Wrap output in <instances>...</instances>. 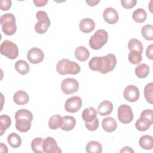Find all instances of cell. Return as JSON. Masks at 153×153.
I'll return each mask as SVG.
<instances>
[{
	"instance_id": "6da1fadb",
	"label": "cell",
	"mask_w": 153,
	"mask_h": 153,
	"mask_svg": "<svg viewBox=\"0 0 153 153\" xmlns=\"http://www.w3.org/2000/svg\"><path fill=\"white\" fill-rule=\"evenodd\" d=\"M117 64L116 57L113 54H108L105 56H95L88 62L89 68L94 71H99L105 74L112 71Z\"/></svg>"
},
{
	"instance_id": "7a4b0ae2",
	"label": "cell",
	"mask_w": 153,
	"mask_h": 153,
	"mask_svg": "<svg viewBox=\"0 0 153 153\" xmlns=\"http://www.w3.org/2000/svg\"><path fill=\"white\" fill-rule=\"evenodd\" d=\"M16 129L22 133L27 132L31 127V122L33 120L32 113L26 109L18 110L14 115Z\"/></svg>"
},
{
	"instance_id": "3957f363",
	"label": "cell",
	"mask_w": 153,
	"mask_h": 153,
	"mask_svg": "<svg viewBox=\"0 0 153 153\" xmlns=\"http://www.w3.org/2000/svg\"><path fill=\"white\" fill-rule=\"evenodd\" d=\"M56 70L60 75H76L80 72L81 68L77 63L68 59H62L57 62Z\"/></svg>"
},
{
	"instance_id": "277c9868",
	"label": "cell",
	"mask_w": 153,
	"mask_h": 153,
	"mask_svg": "<svg viewBox=\"0 0 153 153\" xmlns=\"http://www.w3.org/2000/svg\"><path fill=\"white\" fill-rule=\"evenodd\" d=\"M2 32L7 35H13L17 30L15 16L11 13H5L1 17Z\"/></svg>"
},
{
	"instance_id": "5b68a950",
	"label": "cell",
	"mask_w": 153,
	"mask_h": 153,
	"mask_svg": "<svg viewBox=\"0 0 153 153\" xmlns=\"http://www.w3.org/2000/svg\"><path fill=\"white\" fill-rule=\"evenodd\" d=\"M153 122V114L152 109L143 110L141 114L140 118L136 121V128L140 131L147 130L152 125Z\"/></svg>"
},
{
	"instance_id": "8992f818",
	"label": "cell",
	"mask_w": 153,
	"mask_h": 153,
	"mask_svg": "<svg viewBox=\"0 0 153 153\" xmlns=\"http://www.w3.org/2000/svg\"><path fill=\"white\" fill-rule=\"evenodd\" d=\"M108 39V32L105 30L99 29L90 38L89 45L93 50H99L107 42Z\"/></svg>"
},
{
	"instance_id": "52a82bcc",
	"label": "cell",
	"mask_w": 153,
	"mask_h": 153,
	"mask_svg": "<svg viewBox=\"0 0 153 153\" xmlns=\"http://www.w3.org/2000/svg\"><path fill=\"white\" fill-rule=\"evenodd\" d=\"M36 17L38 22L35 25V30L39 34H43L46 32L50 26L51 22L47 14L44 11H38L36 13Z\"/></svg>"
},
{
	"instance_id": "ba28073f",
	"label": "cell",
	"mask_w": 153,
	"mask_h": 153,
	"mask_svg": "<svg viewBox=\"0 0 153 153\" xmlns=\"http://www.w3.org/2000/svg\"><path fill=\"white\" fill-rule=\"evenodd\" d=\"M1 54L10 59H15L19 55L17 45L9 40H4L0 45Z\"/></svg>"
},
{
	"instance_id": "9c48e42d",
	"label": "cell",
	"mask_w": 153,
	"mask_h": 153,
	"mask_svg": "<svg viewBox=\"0 0 153 153\" xmlns=\"http://www.w3.org/2000/svg\"><path fill=\"white\" fill-rule=\"evenodd\" d=\"M117 116L118 120L123 124H128L133 119V113L131 107L126 104L120 105L118 108Z\"/></svg>"
},
{
	"instance_id": "30bf717a",
	"label": "cell",
	"mask_w": 153,
	"mask_h": 153,
	"mask_svg": "<svg viewBox=\"0 0 153 153\" xmlns=\"http://www.w3.org/2000/svg\"><path fill=\"white\" fill-rule=\"evenodd\" d=\"M79 83L75 78H68L64 79L61 83V89L66 94H74L78 90Z\"/></svg>"
},
{
	"instance_id": "8fae6325",
	"label": "cell",
	"mask_w": 153,
	"mask_h": 153,
	"mask_svg": "<svg viewBox=\"0 0 153 153\" xmlns=\"http://www.w3.org/2000/svg\"><path fill=\"white\" fill-rule=\"evenodd\" d=\"M82 106V100L78 96H73L68 99L65 103V110L70 113L78 111Z\"/></svg>"
},
{
	"instance_id": "7c38bea8",
	"label": "cell",
	"mask_w": 153,
	"mask_h": 153,
	"mask_svg": "<svg viewBox=\"0 0 153 153\" xmlns=\"http://www.w3.org/2000/svg\"><path fill=\"white\" fill-rule=\"evenodd\" d=\"M42 148L45 153H60L62 150L58 146L56 140L52 137H47L43 140Z\"/></svg>"
},
{
	"instance_id": "4fadbf2b",
	"label": "cell",
	"mask_w": 153,
	"mask_h": 153,
	"mask_svg": "<svg viewBox=\"0 0 153 153\" xmlns=\"http://www.w3.org/2000/svg\"><path fill=\"white\" fill-rule=\"evenodd\" d=\"M123 96L124 99L128 102H134L139 98V90L136 85H128L124 88Z\"/></svg>"
},
{
	"instance_id": "5bb4252c",
	"label": "cell",
	"mask_w": 153,
	"mask_h": 153,
	"mask_svg": "<svg viewBox=\"0 0 153 153\" xmlns=\"http://www.w3.org/2000/svg\"><path fill=\"white\" fill-rule=\"evenodd\" d=\"M27 58L29 62L33 64L41 63L44 58V54L43 51L39 48L33 47L30 48L27 54Z\"/></svg>"
},
{
	"instance_id": "9a60e30c",
	"label": "cell",
	"mask_w": 153,
	"mask_h": 153,
	"mask_svg": "<svg viewBox=\"0 0 153 153\" xmlns=\"http://www.w3.org/2000/svg\"><path fill=\"white\" fill-rule=\"evenodd\" d=\"M104 20L109 24L112 25L117 23L119 16L117 11L112 7H108L104 10L103 13Z\"/></svg>"
},
{
	"instance_id": "2e32d148",
	"label": "cell",
	"mask_w": 153,
	"mask_h": 153,
	"mask_svg": "<svg viewBox=\"0 0 153 153\" xmlns=\"http://www.w3.org/2000/svg\"><path fill=\"white\" fill-rule=\"evenodd\" d=\"M95 27L94 22L90 18H84L82 19L79 24V27L83 33H89L92 32Z\"/></svg>"
},
{
	"instance_id": "e0dca14e",
	"label": "cell",
	"mask_w": 153,
	"mask_h": 153,
	"mask_svg": "<svg viewBox=\"0 0 153 153\" xmlns=\"http://www.w3.org/2000/svg\"><path fill=\"white\" fill-rule=\"evenodd\" d=\"M113 110V104L109 100H104L97 107V111L100 115L105 116L109 115Z\"/></svg>"
},
{
	"instance_id": "ac0fdd59",
	"label": "cell",
	"mask_w": 153,
	"mask_h": 153,
	"mask_svg": "<svg viewBox=\"0 0 153 153\" xmlns=\"http://www.w3.org/2000/svg\"><path fill=\"white\" fill-rule=\"evenodd\" d=\"M14 102L19 105H23L28 103L29 97L28 94L23 90L17 91L13 96Z\"/></svg>"
},
{
	"instance_id": "d6986e66",
	"label": "cell",
	"mask_w": 153,
	"mask_h": 153,
	"mask_svg": "<svg viewBox=\"0 0 153 153\" xmlns=\"http://www.w3.org/2000/svg\"><path fill=\"white\" fill-rule=\"evenodd\" d=\"M102 126L103 129L106 132H113L117 128V123L114 118L108 117L103 119Z\"/></svg>"
},
{
	"instance_id": "ffe728a7",
	"label": "cell",
	"mask_w": 153,
	"mask_h": 153,
	"mask_svg": "<svg viewBox=\"0 0 153 153\" xmlns=\"http://www.w3.org/2000/svg\"><path fill=\"white\" fill-rule=\"evenodd\" d=\"M97 118V111L93 107L85 108L82 112V118L85 123H90Z\"/></svg>"
},
{
	"instance_id": "44dd1931",
	"label": "cell",
	"mask_w": 153,
	"mask_h": 153,
	"mask_svg": "<svg viewBox=\"0 0 153 153\" xmlns=\"http://www.w3.org/2000/svg\"><path fill=\"white\" fill-rule=\"evenodd\" d=\"M76 120L74 117L72 116L63 117V123L60 127L61 129L65 131H71L75 126Z\"/></svg>"
},
{
	"instance_id": "7402d4cb",
	"label": "cell",
	"mask_w": 153,
	"mask_h": 153,
	"mask_svg": "<svg viewBox=\"0 0 153 153\" xmlns=\"http://www.w3.org/2000/svg\"><path fill=\"white\" fill-rule=\"evenodd\" d=\"M140 146L145 150H150L153 148V137L150 135H143L139 140Z\"/></svg>"
},
{
	"instance_id": "603a6c76",
	"label": "cell",
	"mask_w": 153,
	"mask_h": 153,
	"mask_svg": "<svg viewBox=\"0 0 153 153\" xmlns=\"http://www.w3.org/2000/svg\"><path fill=\"white\" fill-rule=\"evenodd\" d=\"M75 56L78 60L84 62L88 59L90 53L88 49L84 46H79L75 51Z\"/></svg>"
},
{
	"instance_id": "cb8c5ba5",
	"label": "cell",
	"mask_w": 153,
	"mask_h": 153,
	"mask_svg": "<svg viewBox=\"0 0 153 153\" xmlns=\"http://www.w3.org/2000/svg\"><path fill=\"white\" fill-rule=\"evenodd\" d=\"M63 123V117L59 114L51 116L48 121V127L50 129L56 130L60 127Z\"/></svg>"
},
{
	"instance_id": "d4e9b609",
	"label": "cell",
	"mask_w": 153,
	"mask_h": 153,
	"mask_svg": "<svg viewBox=\"0 0 153 153\" xmlns=\"http://www.w3.org/2000/svg\"><path fill=\"white\" fill-rule=\"evenodd\" d=\"M136 75L139 78H146L149 74V68L145 63H142L137 65L134 71Z\"/></svg>"
},
{
	"instance_id": "484cf974",
	"label": "cell",
	"mask_w": 153,
	"mask_h": 153,
	"mask_svg": "<svg viewBox=\"0 0 153 153\" xmlns=\"http://www.w3.org/2000/svg\"><path fill=\"white\" fill-rule=\"evenodd\" d=\"M85 151L88 153H100L102 151V146L99 142L92 140L87 144Z\"/></svg>"
},
{
	"instance_id": "4316f807",
	"label": "cell",
	"mask_w": 153,
	"mask_h": 153,
	"mask_svg": "<svg viewBox=\"0 0 153 153\" xmlns=\"http://www.w3.org/2000/svg\"><path fill=\"white\" fill-rule=\"evenodd\" d=\"M132 18L136 22L143 23L147 18L146 12L143 8H137L133 12Z\"/></svg>"
},
{
	"instance_id": "83f0119b",
	"label": "cell",
	"mask_w": 153,
	"mask_h": 153,
	"mask_svg": "<svg viewBox=\"0 0 153 153\" xmlns=\"http://www.w3.org/2000/svg\"><path fill=\"white\" fill-rule=\"evenodd\" d=\"M14 67L17 72L21 75L27 74L30 69L29 64L23 60H17L15 63Z\"/></svg>"
},
{
	"instance_id": "f1b7e54d",
	"label": "cell",
	"mask_w": 153,
	"mask_h": 153,
	"mask_svg": "<svg viewBox=\"0 0 153 153\" xmlns=\"http://www.w3.org/2000/svg\"><path fill=\"white\" fill-rule=\"evenodd\" d=\"M11 118L5 114L0 116V135L2 136L5 130L11 126Z\"/></svg>"
},
{
	"instance_id": "f546056e",
	"label": "cell",
	"mask_w": 153,
	"mask_h": 153,
	"mask_svg": "<svg viewBox=\"0 0 153 153\" xmlns=\"http://www.w3.org/2000/svg\"><path fill=\"white\" fill-rule=\"evenodd\" d=\"M7 141L9 145L14 148H19L22 144L20 136L16 133H10L7 137Z\"/></svg>"
},
{
	"instance_id": "4dcf8cb0",
	"label": "cell",
	"mask_w": 153,
	"mask_h": 153,
	"mask_svg": "<svg viewBox=\"0 0 153 153\" xmlns=\"http://www.w3.org/2000/svg\"><path fill=\"white\" fill-rule=\"evenodd\" d=\"M43 139L42 137H35L32 140L31 148L32 150L35 153L44 152L42 148Z\"/></svg>"
},
{
	"instance_id": "1f68e13d",
	"label": "cell",
	"mask_w": 153,
	"mask_h": 153,
	"mask_svg": "<svg viewBox=\"0 0 153 153\" xmlns=\"http://www.w3.org/2000/svg\"><path fill=\"white\" fill-rule=\"evenodd\" d=\"M128 48L130 51H137L140 53L143 52V45L142 42L137 39H131L128 42Z\"/></svg>"
},
{
	"instance_id": "d6a6232c",
	"label": "cell",
	"mask_w": 153,
	"mask_h": 153,
	"mask_svg": "<svg viewBox=\"0 0 153 153\" xmlns=\"http://www.w3.org/2000/svg\"><path fill=\"white\" fill-rule=\"evenodd\" d=\"M141 33L146 40L151 41L153 39V26L151 25H146L143 26Z\"/></svg>"
},
{
	"instance_id": "836d02e7",
	"label": "cell",
	"mask_w": 153,
	"mask_h": 153,
	"mask_svg": "<svg viewBox=\"0 0 153 153\" xmlns=\"http://www.w3.org/2000/svg\"><path fill=\"white\" fill-rule=\"evenodd\" d=\"M144 95L146 101L150 104L153 103V84L149 82L147 84L144 88Z\"/></svg>"
},
{
	"instance_id": "e575fe53",
	"label": "cell",
	"mask_w": 153,
	"mask_h": 153,
	"mask_svg": "<svg viewBox=\"0 0 153 153\" xmlns=\"http://www.w3.org/2000/svg\"><path fill=\"white\" fill-rule=\"evenodd\" d=\"M128 59L131 63L137 65L142 61V53H139L137 51H130L128 56Z\"/></svg>"
},
{
	"instance_id": "d590c367",
	"label": "cell",
	"mask_w": 153,
	"mask_h": 153,
	"mask_svg": "<svg viewBox=\"0 0 153 153\" xmlns=\"http://www.w3.org/2000/svg\"><path fill=\"white\" fill-rule=\"evenodd\" d=\"M86 128L90 131H95L99 127V120L96 118L94 120L90 123H85Z\"/></svg>"
},
{
	"instance_id": "8d00e7d4",
	"label": "cell",
	"mask_w": 153,
	"mask_h": 153,
	"mask_svg": "<svg viewBox=\"0 0 153 153\" xmlns=\"http://www.w3.org/2000/svg\"><path fill=\"white\" fill-rule=\"evenodd\" d=\"M121 3L122 6L126 9H130L135 6L137 3L136 0H121Z\"/></svg>"
},
{
	"instance_id": "74e56055",
	"label": "cell",
	"mask_w": 153,
	"mask_h": 153,
	"mask_svg": "<svg viewBox=\"0 0 153 153\" xmlns=\"http://www.w3.org/2000/svg\"><path fill=\"white\" fill-rule=\"evenodd\" d=\"M11 1L10 0H1L0 1V8L2 11H7L11 7Z\"/></svg>"
},
{
	"instance_id": "f35d334b",
	"label": "cell",
	"mask_w": 153,
	"mask_h": 153,
	"mask_svg": "<svg viewBox=\"0 0 153 153\" xmlns=\"http://www.w3.org/2000/svg\"><path fill=\"white\" fill-rule=\"evenodd\" d=\"M146 55L147 57L151 60L153 59V45H149L146 50Z\"/></svg>"
},
{
	"instance_id": "ab89813d",
	"label": "cell",
	"mask_w": 153,
	"mask_h": 153,
	"mask_svg": "<svg viewBox=\"0 0 153 153\" xmlns=\"http://www.w3.org/2000/svg\"><path fill=\"white\" fill-rule=\"evenodd\" d=\"M33 3L36 7H43L48 2L47 0H33Z\"/></svg>"
},
{
	"instance_id": "60d3db41",
	"label": "cell",
	"mask_w": 153,
	"mask_h": 153,
	"mask_svg": "<svg viewBox=\"0 0 153 153\" xmlns=\"http://www.w3.org/2000/svg\"><path fill=\"white\" fill-rule=\"evenodd\" d=\"M86 3L89 5V6H94V5H96L100 1L99 0H87L85 1Z\"/></svg>"
},
{
	"instance_id": "b9f144b4",
	"label": "cell",
	"mask_w": 153,
	"mask_h": 153,
	"mask_svg": "<svg viewBox=\"0 0 153 153\" xmlns=\"http://www.w3.org/2000/svg\"><path fill=\"white\" fill-rule=\"evenodd\" d=\"M120 152H134V151L129 146H124L122 148V149L120 151Z\"/></svg>"
}]
</instances>
